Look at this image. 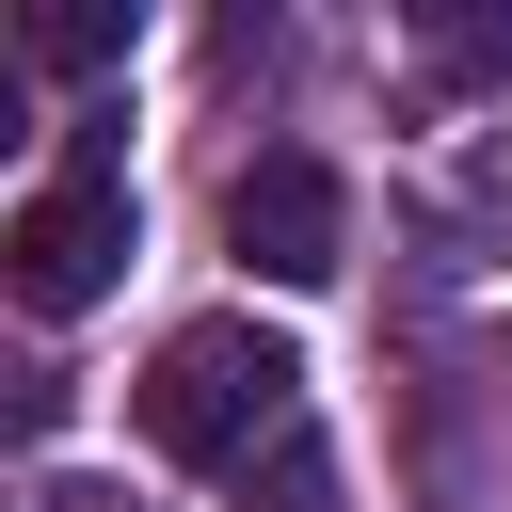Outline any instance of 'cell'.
<instances>
[{
	"mask_svg": "<svg viewBox=\"0 0 512 512\" xmlns=\"http://www.w3.org/2000/svg\"><path fill=\"white\" fill-rule=\"evenodd\" d=\"M288 416H304V352L256 336V320H192L144 368V448L160 464H256Z\"/></svg>",
	"mask_w": 512,
	"mask_h": 512,
	"instance_id": "1",
	"label": "cell"
},
{
	"mask_svg": "<svg viewBox=\"0 0 512 512\" xmlns=\"http://www.w3.org/2000/svg\"><path fill=\"white\" fill-rule=\"evenodd\" d=\"M112 272H128V176H112V144L80 128V160L0 224V288H16L32 320H80V304H112Z\"/></svg>",
	"mask_w": 512,
	"mask_h": 512,
	"instance_id": "2",
	"label": "cell"
},
{
	"mask_svg": "<svg viewBox=\"0 0 512 512\" xmlns=\"http://www.w3.org/2000/svg\"><path fill=\"white\" fill-rule=\"evenodd\" d=\"M224 240H240L272 288H336V272H352V192H336V160L272 144V160L224 192Z\"/></svg>",
	"mask_w": 512,
	"mask_h": 512,
	"instance_id": "3",
	"label": "cell"
},
{
	"mask_svg": "<svg viewBox=\"0 0 512 512\" xmlns=\"http://www.w3.org/2000/svg\"><path fill=\"white\" fill-rule=\"evenodd\" d=\"M416 64L448 96H512V16L496 0H416Z\"/></svg>",
	"mask_w": 512,
	"mask_h": 512,
	"instance_id": "4",
	"label": "cell"
},
{
	"mask_svg": "<svg viewBox=\"0 0 512 512\" xmlns=\"http://www.w3.org/2000/svg\"><path fill=\"white\" fill-rule=\"evenodd\" d=\"M16 64H64V80L128 64V0H32V16H16Z\"/></svg>",
	"mask_w": 512,
	"mask_h": 512,
	"instance_id": "5",
	"label": "cell"
},
{
	"mask_svg": "<svg viewBox=\"0 0 512 512\" xmlns=\"http://www.w3.org/2000/svg\"><path fill=\"white\" fill-rule=\"evenodd\" d=\"M64 432V368L48 352H0V448H48Z\"/></svg>",
	"mask_w": 512,
	"mask_h": 512,
	"instance_id": "6",
	"label": "cell"
},
{
	"mask_svg": "<svg viewBox=\"0 0 512 512\" xmlns=\"http://www.w3.org/2000/svg\"><path fill=\"white\" fill-rule=\"evenodd\" d=\"M0 144H32V80L16 64H0Z\"/></svg>",
	"mask_w": 512,
	"mask_h": 512,
	"instance_id": "7",
	"label": "cell"
}]
</instances>
